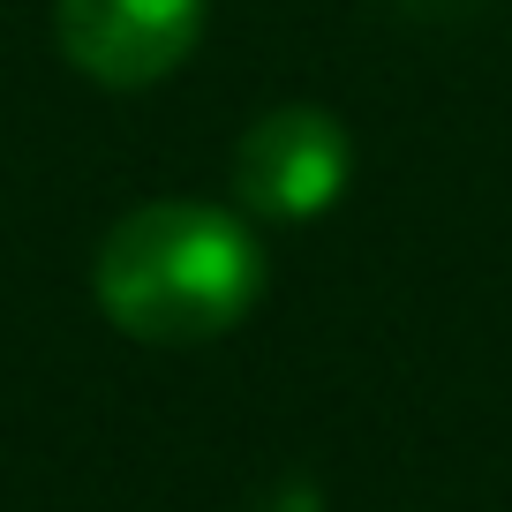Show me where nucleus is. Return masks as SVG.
Wrapping results in <instances>:
<instances>
[{
  "mask_svg": "<svg viewBox=\"0 0 512 512\" xmlns=\"http://www.w3.org/2000/svg\"><path fill=\"white\" fill-rule=\"evenodd\" d=\"M91 287L113 332L144 339V347H204L256 309L264 249L241 211L166 196V204H144L106 226Z\"/></svg>",
  "mask_w": 512,
  "mask_h": 512,
  "instance_id": "1",
  "label": "nucleus"
},
{
  "mask_svg": "<svg viewBox=\"0 0 512 512\" xmlns=\"http://www.w3.org/2000/svg\"><path fill=\"white\" fill-rule=\"evenodd\" d=\"M354 144L324 106H272L234 144V204L264 226H309L339 204Z\"/></svg>",
  "mask_w": 512,
  "mask_h": 512,
  "instance_id": "2",
  "label": "nucleus"
},
{
  "mask_svg": "<svg viewBox=\"0 0 512 512\" xmlns=\"http://www.w3.org/2000/svg\"><path fill=\"white\" fill-rule=\"evenodd\" d=\"M53 38L91 83L144 91L196 53L204 0H53Z\"/></svg>",
  "mask_w": 512,
  "mask_h": 512,
  "instance_id": "3",
  "label": "nucleus"
}]
</instances>
